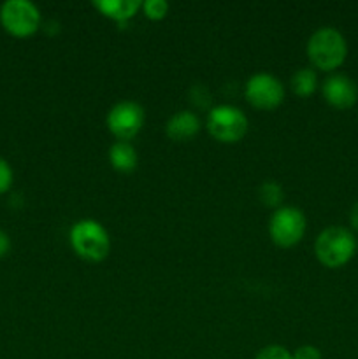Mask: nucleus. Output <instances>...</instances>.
Returning a JSON list of instances; mask_svg holds the SVG:
<instances>
[{
  "label": "nucleus",
  "instance_id": "nucleus-13",
  "mask_svg": "<svg viewBox=\"0 0 358 359\" xmlns=\"http://www.w3.org/2000/svg\"><path fill=\"white\" fill-rule=\"evenodd\" d=\"M291 90L298 97H311L318 90V74L311 67H302L295 70V74L290 79Z\"/></svg>",
  "mask_w": 358,
  "mask_h": 359
},
{
  "label": "nucleus",
  "instance_id": "nucleus-16",
  "mask_svg": "<svg viewBox=\"0 0 358 359\" xmlns=\"http://www.w3.org/2000/svg\"><path fill=\"white\" fill-rule=\"evenodd\" d=\"M255 359H293V356H291V353L286 347L272 344V346H267L263 349H260Z\"/></svg>",
  "mask_w": 358,
  "mask_h": 359
},
{
  "label": "nucleus",
  "instance_id": "nucleus-20",
  "mask_svg": "<svg viewBox=\"0 0 358 359\" xmlns=\"http://www.w3.org/2000/svg\"><path fill=\"white\" fill-rule=\"evenodd\" d=\"M350 224L354 231H358V200L353 203L350 210Z\"/></svg>",
  "mask_w": 358,
  "mask_h": 359
},
{
  "label": "nucleus",
  "instance_id": "nucleus-14",
  "mask_svg": "<svg viewBox=\"0 0 358 359\" xmlns=\"http://www.w3.org/2000/svg\"><path fill=\"white\" fill-rule=\"evenodd\" d=\"M258 198H260V202L265 203L267 207L279 209L281 202H283V198H284V191H283V188H281L279 182L265 181L263 184H260Z\"/></svg>",
  "mask_w": 358,
  "mask_h": 359
},
{
  "label": "nucleus",
  "instance_id": "nucleus-5",
  "mask_svg": "<svg viewBox=\"0 0 358 359\" xmlns=\"http://www.w3.org/2000/svg\"><path fill=\"white\" fill-rule=\"evenodd\" d=\"M248 118L235 105H216L207 114V130L220 142H239L248 132Z\"/></svg>",
  "mask_w": 358,
  "mask_h": 359
},
{
  "label": "nucleus",
  "instance_id": "nucleus-6",
  "mask_svg": "<svg viewBox=\"0 0 358 359\" xmlns=\"http://www.w3.org/2000/svg\"><path fill=\"white\" fill-rule=\"evenodd\" d=\"M307 228L305 214L298 207L284 205L272 212L269 221L270 238L279 248H291L302 241Z\"/></svg>",
  "mask_w": 358,
  "mask_h": 359
},
{
  "label": "nucleus",
  "instance_id": "nucleus-15",
  "mask_svg": "<svg viewBox=\"0 0 358 359\" xmlns=\"http://www.w3.org/2000/svg\"><path fill=\"white\" fill-rule=\"evenodd\" d=\"M140 7H142L146 18L154 21L164 20L168 13V2H165V0H146Z\"/></svg>",
  "mask_w": 358,
  "mask_h": 359
},
{
  "label": "nucleus",
  "instance_id": "nucleus-17",
  "mask_svg": "<svg viewBox=\"0 0 358 359\" xmlns=\"http://www.w3.org/2000/svg\"><path fill=\"white\" fill-rule=\"evenodd\" d=\"M13 181H14L13 167L9 165V161L4 160V158L0 156V195L9 191L11 186H13Z\"/></svg>",
  "mask_w": 358,
  "mask_h": 359
},
{
  "label": "nucleus",
  "instance_id": "nucleus-12",
  "mask_svg": "<svg viewBox=\"0 0 358 359\" xmlns=\"http://www.w3.org/2000/svg\"><path fill=\"white\" fill-rule=\"evenodd\" d=\"M109 161H111L112 168L123 174H130L135 170L137 163H139V156H137L135 147L126 140H116L111 147H109Z\"/></svg>",
  "mask_w": 358,
  "mask_h": 359
},
{
  "label": "nucleus",
  "instance_id": "nucleus-7",
  "mask_svg": "<svg viewBox=\"0 0 358 359\" xmlns=\"http://www.w3.org/2000/svg\"><path fill=\"white\" fill-rule=\"evenodd\" d=\"M144 119H146V114H144L142 105L133 100H121L109 109L105 125L116 139L128 142L140 132Z\"/></svg>",
  "mask_w": 358,
  "mask_h": 359
},
{
  "label": "nucleus",
  "instance_id": "nucleus-2",
  "mask_svg": "<svg viewBox=\"0 0 358 359\" xmlns=\"http://www.w3.org/2000/svg\"><path fill=\"white\" fill-rule=\"evenodd\" d=\"M357 238L353 231L344 226H329L316 237L314 255L326 269H340L357 252Z\"/></svg>",
  "mask_w": 358,
  "mask_h": 359
},
{
  "label": "nucleus",
  "instance_id": "nucleus-19",
  "mask_svg": "<svg viewBox=\"0 0 358 359\" xmlns=\"http://www.w3.org/2000/svg\"><path fill=\"white\" fill-rule=\"evenodd\" d=\"M9 251H11V237L7 235V231H4L2 228H0V258L9 255Z\"/></svg>",
  "mask_w": 358,
  "mask_h": 359
},
{
  "label": "nucleus",
  "instance_id": "nucleus-8",
  "mask_svg": "<svg viewBox=\"0 0 358 359\" xmlns=\"http://www.w3.org/2000/svg\"><path fill=\"white\" fill-rule=\"evenodd\" d=\"M244 97L253 107L270 111L284 100V86L272 74H253L244 84Z\"/></svg>",
  "mask_w": 358,
  "mask_h": 359
},
{
  "label": "nucleus",
  "instance_id": "nucleus-3",
  "mask_svg": "<svg viewBox=\"0 0 358 359\" xmlns=\"http://www.w3.org/2000/svg\"><path fill=\"white\" fill-rule=\"evenodd\" d=\"M70 245L79 258L98 263L111 251V237L104 224L95 219H81L70 228Z\"/></svg>",
  "mask_w": 358,
  "mask_h": 359
},
{
  "label": "nucleus",
  "instance_id": "nucleus-10",
  "mask_svg": "<svg viewBox=\"0 0 358 359\" xmlns=\"http://www.w3.org/2000/svg\"><path fill=\"white\" fill-rule=\"evenodd\" d=\"M200 130V119L192 111H179L168 118L165 125V133L174 142H186L193 139Z\"/></svg>",
  "mask_w": 358,
  "mask_h": 359
},
{
  "label": "nucleus",
  "instance_id": "nucleus-4",
  "mask_svg": "<svg viewBox=\"0 0 358 359\" xmlns=\"http://www.w3.org/2000/svg\"><path fill=\"white\" fill-rule=\"evenodd\" d=\"M0 25L13 37H30L41 27V11L30 0H6L0 6Z\"/></svg>",
  "mask_w": 358,
  "mask_h": 359
},
{
  "label": "nucleus",
  "instance_id": "nucleus-11",
  "mask_svg": "<svg viewBox=\"0 0 358 359\" xmlns=\"http://www.w3.org/2000/svg\"><path fill=\"white\" fill-rule=\"evenodd\" d=\"M142 4L139 0H95L93 7L100 11L104 16L118 21L119 25H125L133 14L140 9Z\"/></svg>",
  "mask_w": 358,
  "mask_h": 359
},
{
  "label": "nucleus",
  "instance_id": "nucleus-18",
  "mask_svg": "<svg viewBox=\"0 0 358 359\" xmlns=\"http://www.w3.org/2000/svg\"><path fill=\"white\" fill-rule=\"evenodd\" d=\"M291 356H293V359H321V351L316 346L305 344V346L297 347V349L291 353Z\"/></svg>",
  "mask_w": 358,
  "mask_h": 359
},
{
  "label": "nucleus",
  "instance_id": "nucleus-9",
  "mask_svg": "<svg viewBox=\"0 0 358 359\" xmlns=\"http://www.w3.org/2000/svg\"><path fill=\"white\" fill-rule=\"evenodd\" d=\"M321 93L326 104L336 109H350L358 100V86L346 74H330L321 84Z\"/></svg>",
  "mask_w": 358,
  "mask_h": 359
},
{
  "label": "nucleus",
  "instance_id": "nucleus-1",
  "mask_svg": "<svg viewBox=\"0 0 358 359\" xmlns=\"http://www.w3.org/2000/svg\"><path fill=\"white\" fill-rule=\"evenodd\" d=\"M305 51L316 69L332 72L346 62L347 42L337 28L321 27L311 34Z\"/></svg>",
  "mask_w": 358,
  "mask_h": 359
}]
</instances>
